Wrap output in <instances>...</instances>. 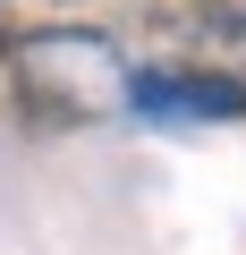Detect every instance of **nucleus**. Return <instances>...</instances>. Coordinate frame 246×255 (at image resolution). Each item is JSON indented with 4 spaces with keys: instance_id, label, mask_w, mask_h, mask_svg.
<instances>
[{
    "instance_id": "f257e3e1",
    "label": "nucleus",
    "mask_w": 246,
    "mask_h": 255,
    "mask_svg": "<svg viewBox=\"0 0 246 255\" xmlns=\"http://www.w3.org/2000/svg\"><path fill=\"white\" fill-rule=\"evenodd\" d=\"M17 102L51 128H93L110 111H128V60H119L110 34L43 26L17 43Z\"/></svg>"
},
{
    "instance_id": "f03ea898",
    "label": "nucleus",
    "mask_w": 246,
    "mask_h": 255,
    "mask_svg": "<svg viewBox=\"0 0 246 255\" xmlns=\"http://www.w3.org/2000/svg\"><path fill=\"white\" fill-rule=\"evenodd\" d=\"M128 111L170 128V119H246V77H212V68H145L128 77Z\"/></svg>"
},
{
    "instance_id": "7ed1b4c3",
    "label": "nucleus",
    "mask_w": 246,
    "mask_h": 255,
    "mask_svg": "<svg viewBox=\"0 0 246 255\" xmlns=\"http://www.w3.org/2000/svg\"><path fill=\"white\" fill-rule=\"evenodd\" d=\"M204 17H212L221 34H238V43H246V0H204Z\"/></svg>"
}]
</instances>
